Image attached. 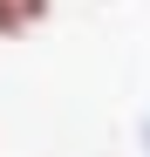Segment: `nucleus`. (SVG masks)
I'll list each match as a JSON object with an SVG mask.
<instances>
[{
	"label": "nucleus",
	"mask_w": 150,
	"mask_h": 157,
	"mask_svg": "<svg viewBox=\"0 0 150 157\" xmlns=\"http://www.w3.org/2000/svg\"><path fill=\"white\" fill-rule=\"evenodd\" d=\"M48 21V0H0V41H21Z\"/></svg>",
	"instance_id": "1"
}]
</instances>
